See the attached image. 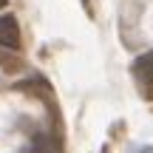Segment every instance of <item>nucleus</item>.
Returning <instances> with one entry per match:
<instances>
[{
  "mask_svg": "<svg viewBox=\"0 0 153 153\" xmlns=\"http://www.w3.org/2000/svg\"><path fill=\"white\" fill-rule=\"evenodd\" d=\"M0 48H20V26L14 14H0Z\"/></svg>",
  "mask_w": 153,
  "mask_h": 153,
  "instance_id": "f257e3e1",
  "label": "nucleus"
},
{
  "mask_svg": "<svg viewBox=\"0 0 153 153\" xmlns=\"http://www.w3.org/2000/svg\"><path fill=\"white\" fill-rule=\"evenodd\" d=\"M133 76H136V82L142 85V91L148 94L150 91V79H153V51L150 54H145V57H139L136 62H133Z\"/></svg>",
  "mask_w": 153,
  "mask_h": 153,
  "instance_id": "f03ea898",
  "label": "nucleus"
},
{
  "mask_svg": "<svg viewBox=\"0 0 153 153\" xmlns=\"http://www.w3.org/2000/svg\"><path fill=\"white\" fill-rule=\"evenodd\" d=\"M3 3H6V0H0V6H3Z\"/></svg>",
  "mask_w": 153,
  "mask_h": 153,
  "instance_id": "7ed1b4c3",
  "label": "nucleus"
}]
</instances>
